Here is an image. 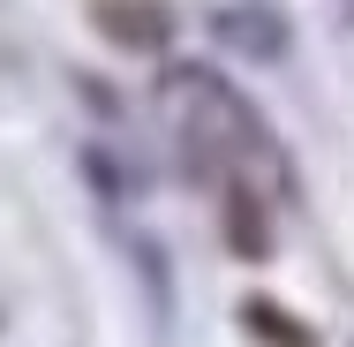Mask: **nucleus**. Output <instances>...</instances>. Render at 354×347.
<instances>
[{
    "instance_id": "obj_1",
    "label": "nucleus",
    "mask_w": 354,
    "mask_h": 347,
    "mask_svg": "<svg viewBox=\"0 0 354 347\" xmlns=\"http://www.w3.org/2000/svg\"><path fill=\"white\" fill-rule=\"evenodd\" d=\"M218 30H226V46H241V53H257V61H279L286 53V23L272 8H226Z\"/></svg>"
},
{
    "instance_id": "obj_2",
    "label": "nucleus",
    "mask_w": 354,
    "mask_h": 347,
    "mask_svg": "<svg viewBox=\"0 0 354 347\" xmlns=\"http://www.w3.org/2000/svg\"><path fill=\"white\" fill-rule=\"evenodd\" d=\"M98 23L121 38V46H166V8H151V0H98Z\"/></svg>"
},
{
    "instance_id": "obj_3",
    "label": "nucleus",
    "mask_w": 354,
    "mask_h": 347,
    "mask_svg": "<svg viewBox=\"0 0 354 347\" xmlns=\"http://www.w3.org/2000/svg\"><path fill=\"white\" fill-rule=\"evenodd\" d=\"M226 234H234V249H241V257H264V249H272V234H264V219H257V197H249V189H234Z\"/></svg>"
},
{
    "instance_id": "obj_4",
    "label": "nucleus",
    "mask_w": 354,
    "mask_h": 347,
    "mask_svg": "<svg viewBox=\"0 0 354 347\" xmlns=\"http://www.w3.org/2000/svg\"><path fill=\"white\" fill-rule=\"evenodd\" d=\"M249 325H264V340H279V347H309V332L286 310H272V302H249Z\"/></svg>"
}]
</instances>
